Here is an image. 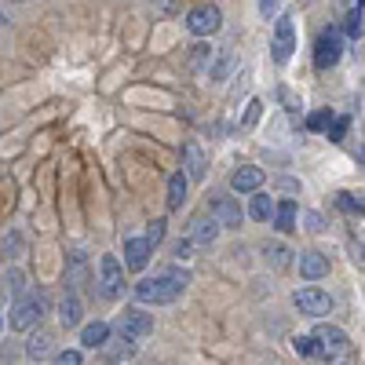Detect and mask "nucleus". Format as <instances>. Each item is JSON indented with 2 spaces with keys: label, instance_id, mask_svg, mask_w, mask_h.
<instances>
[{
  "label": "nucleus",
  "instance_id": "obj_1",
  "mask_svg": "<svg viewBox=\"0 0 365 365\" xmlns=\"http://www.w3.org/2000/svg\"><path fill=\"white\" fill-rule=\"evenodd\" d=\"M187 285H190L187 270H165V274H158V278H143L135 285V299L139 303H175Z\"/></svg>",
  "mask_w": 365,
  "mask_h": 365
},
{
  "label": "nucleus",
  "instance_id": "obj_2",
  "mask_svg": "<svg viewBox=\"0 0 365 365\" xmlns=\"http://www.w3.org/2000/svg\"><path fill=\"white\" fill-rule=\"evenodd\" d=\"M311 340H314V354H322L325 361H340V358L351 351L347 332H344V329H336V325H318Z\"/></svg>",
  "mask_w": 365,
  "mask_h": 365
},
{
  "label": "nucleus",
  "instance_id": "obj_3",
  "mask_svg": "<svg viewBox=\"0 0 365 365\" xmlns=\"http://www.w3.org/2000/svg\"><path fill=\"white\" fill-rule=\"evenodd\" d=\"M340 55H344V34H340L336 26L322 29L318 44H314V66H318V70H329V66L340 63Z\"/></svg>",
  "mask_w": 365,
  "mask_h": 365
},
{
  "label": "nucleus",
  "instance_id": "obj_4",
  "mask_svg": "<svg viewBox=\"0 0 365 365\" xmlns=\"http://www.w3.org/2000/svg\"><path fill=\"white\" fill-rule=\"evenodd\" d=\"M99 292L106 296V299H117L120 292H125V267H120V259L117 256H103L99 259Z\"/></svg>",
  "mask_w": 365,
  "mask_h": 365
},
{
  "label": "nucleus",
  "instance_id": "obj_5",
  "mask_svg": "<svg viewBox=\"0 0 365 365\" xmlns=\"http://www.w3.org/2000/svg\"><path fill=\"white\" fill-rule=\"evenodd\" d=\"M270 51H274V63H278V66H285L289 58H292V51H296V29H292V19H289V15H278Z\"/></svg>",
  "mask_w": 365,
  "mask_h": 365
},
{
  "label": "nucleus",
  "instance_id": "obj_6",
  "mask_svg": "<svg viewBox=\"0 0 365 365\" xmlns=\"http://www.w3.org/2000/svg\"><path fill=\"white\" fill-rule=\"evenodd\" d=\"M220 22H223V15H220V8L216 4H197L190 15H187V29L194 37H212L220 29Z\"/></svg>",
  "mask_w": 365,
  "mask_h": 365
},
{
  "label": "nucleus",
  "instance_id": "obj_7",
  "mask_svg": "<svg viewBox=\"0 0 365 365\" xmlns=\"http://www.w3.org/2000/svg\"><path fill=\"white\" fill-rule=\"evenodd\" d=\"M41 318H44V299L41 296H26V299L15 303V311H11V329L26 332V329H34Z\"/></svg>",
  "mask_w": 365,
  "mask_h": 365
},
{
  "label": "nucleus",
  "instance_id": "obj_8",
  "mask_svg": "<svg viewBox=\"0 0 365 365\" xmlns=\"http://www.w3.org/2000/svg\"><path fill=\"white\" fill-rule=\"evenodd\" d=\"M292 303L303 311V314H311V318H322V314H329L332 311V296L329 292H322V289H314V285H307V289H299L296 296H292Z\"/></svg>",
  "mask_w": 365,
  "mask_h": 365
},
{
  "label": "nucleus",
  "instance_id": "obj_9",
  "mask_svg": "<svg viewBox=\"0 0 365 365\" xmlns=\"http://www.w3.org/2000/svg\"><path fill=\"white\" fill-rule=\"evenodd\" d=\"M117 329H120V336H128V340H135V344H139L143 336H150V332H154V318L143 314L139 307H132V311L120 314Z\"/></svg>",
  "mask_w": 365,
  "mask_h": 365
},
{
  "label": "nucleus",
  "instance_id": "obj_10",
  "mask_svg": "<svg viewBox=\"0 0 365 365\" xmlns=\"http://www.w3.org/2000/svg\"><path fill=\"white\" fill-rule=\"evenodd\" d=\"M208 216L220 223V230H223V227H227V230H237V227H241V208H237L234 197H212V201H208Z\"/></svg>",
  "mask_w": 365,
  "mask_h": 365
},
{
  "label": "nucleus",
  "instance_id": "obj_11",
  "mask_svg": "<svg viewBox=\"0 0 365 365\" xmlns=\"http://www.w3.org/2000/svg\"><path fill=\"white\" fill-rule=\"evenodd\" d=\"M216 237H220V223L212 220V216H194V220H190L187 241H190L194 249H208V245H216Z\"/></svg>",
  "mask_w": 365,
  "mask_h": 365
},
{
  "label": "nucleus",
  "instance_id": "obj_12",
  "mask_svg": "<svg viewBox=\"0 0 365 365\" xmlns=\"http://www.w3.org/2000/svg\"><path fill=\"white\" fill-rule=\"evenodd\" d=\"M99 351H103V358H106L110 365H120V361H132V358H135L139 344L128 340V336H117V340H106Z\"/></svg>",
  "mask_w": 365,
  "mask_h": 365
},
{
  "label": "nucleus",
  "instance_id": "obj_13",
  "mask_svg": "<svg viewBox=\"0 0 365 365\" xmlns=\"http://www.w3.org/2000/svg\"><path fill=\"white\" fill-rule=\"evenodd\" d=\"M230 187H234L237 194H256V190L263 187V172H259L256 165H245V168H237V172L230 175Z\"/></svg>",
  "mask_w": 365,
  "mask_h": 365
},
{
  "label": "nucleus",
  "instance_id": "obj_14",
  "mask_svg": "<svg viewBox=\"0 0 365 365\" xmlns=\"http://www.w3.org/2000/svg\"><path fill=\"white\" fill-rule=\"evenodd\" d=\"M150 252H154V249L146 245V237H128L125 241V267L128 270H143L150 263Z\"/></svg>",
  "mask_w": 365,
  "mask_h": 365
},
{
  "label": "nucleus",
  "instance_id": "obj_15",
  "mask_svg": "<svg viewBox=\"0 0 365 365\" xmlns=\"http://www.w3.org/2000/svg\"><path fill=\"white\" fill-rule=\"evenodd\" d=\"M299 274H303L307 282L325 278V274H329V256H322V252H303V256H299Z\"/></svg>",
  "mask_w": 365,
  "mask_h": 365
},
{
  "label": "nucleus",
  "instance_id": "obj_16",
  "mask_svg": "<svg viewBox=\"0 0 365 365\" xmlns=\"http://www.w3.org/2000/svg\"><path fill=\"white\" fill-rule=\"evenodd\" d=\"M106 340H110V325H106V322H91V325H84V329H81V344H84V347H91V351L103 347Z\"/></svg>",
  "mask_w": 365,
  "mask_h": 365
},
{
  "label": "nucleus",
  "instance_id": "obj_17",
  "mask_svg": "<svg viewBox=\"0 0 365 365\" xmlns=\"http://www.w3.org/2000/svg\"><path fill=\"white\" fill-rule=\"evenodd\" d=\"M296 216H299V212H296V201H282L278 208H274V227H278L282 234H289V230H296Z\"/></svg>",
  "mask_w": 365,
  "mask_h": 365
},
{
  "label": "nucleus",
  "instance_id": "obj_18",
  "mask_svg": "<svg viewBox=\"0 0 365 365\" xmlns=\"http://www.w3.org/2000/svg\"><path fill=\"white\" fill-rule=\"evenodd\" d=\"M182 161H187V179H205V158H201L197 143L182 146Z\"/></svg>",
  "mask_w": 365,
  "mask_h": 365
},
{
  "label": "nucleus",
  "instance_id": "obj_19",
  "mask_svg": "<svg viewBox=\"0 0 365 365\" xmlns=\"http://www.w3.org/2000/svg\"><path fill=\"white\" fill-rule=\"evenodd\" d=\"M58 322H63V329L81 325V299L77 296H66L63 303H58Z\"/></svg>",
  "mask_w": 365,
  "mask_h": 365
},
{
  "label": "nucleus",
  "instance_id": "obj_20",
  "mask_svg": "<svg viewBox=\"0 0 365 365\" xmlns=\"http://www.w3.org/2000/svg\"><path fill=\"white\" fill-rule=\"evenodd\" d=\"M187 175L182 172H175L172 179H168V208H182V201H187Z\"/></svg>",
  "mask_w": 365,
  "mask_h": 365
},
{
  "label": "nucleus",
  "instance_id": "obj_21",
  "mask_svg": "<svg viewBox=\"0 0 365 365\" xmlns=\"http://www.w3.org/2000/svg\"><path fill=\"white\" fill-rule=\"evenodd\" d=\"M263 256H267V263H270L274 270H285V267L292 263V252H289L285 245H263Z\"/></svg>",
  "mask_w": 365,
  "mask_h": 365
},
{
  "label": "nucleus",
  "instance_id": "obj_22",
  "mask_svg": "<svg viewBox=\"0 0 365 365\" xmlns=\"http://www.w3.org/2000/svg\"><path fill=\"white\" fill-rule=\"evenodd\" d=\"M48 351H51V336H48V332L29 336V344H26V354H29V358H48Z\"/></svg>",
  "mask_w": 365,
  "mask_h": 365
},
{
  "label": "nucleus",
  "instance_id": "obj_23",
  "mask_svg": "<svg viewBox=\"0 0 365 365\" xmlns=\"http://www.w3.org/2000/svg\"><path fill=\"white\" fill-rule=\"evenodd\" d=\"M270 212H274V205H270V197H263V194H256V197H252V205H249V216H252L256 223H267V220H270Z\"/></svg>",
  "mask_w": 365,
  "mask_h": 365
},
{
  "label": "nucleus",
  "instance_id": "obj_24",
  "mask_svg": "<svg viewBox=\"0 0 365 365\" xmlns=\"http://www.w3.org/2000/svg\"><path fill=\"white\" fill-rule=\"evenodd\" d=\"M347 125H351V117H332V120H329V128H325L329 139H332V143H340V139L347 135Z\"/></svg>",
  "mask_w": 365,
  "mask_h": 365
},
{
  "label": "nucleus",
  "instance_id": "obj_25",
  "mask_svg": "<svg viewBox=\"0 0 365 365\" xmlns=\"http://www.w3.org/2000/svg\"><path fill=\"white\" fill-rule=\"evenodd\" d=\"M165 227H168L165 220H154V223H150V230H146V245H150V249L165 241Z\"/></svg>",
  "mask_w": 365,
  "mask_h": 365
},
{
  "label": "nucleus",
  "instance_id": "obj_26",
  "mask_svg": "<svg viewBox=\"0 0 365 365\" xmlns=\"http://www.w3.org/2000/svg\"><path fill=\"white\" fill-rule=\"evenodd\" d=\"M329 120H332V110H318V113L307 117V128H311V132H325Z\"/></svg>",
  "mask_w": 365,
  "mask_h": 365
},
{
  "label": "nucleus",
  "instance_id": "obj_27",
  "mask_svg": "<svg viewBox=\"0 0 365 365\" xmlns=\"http://www.w3.org/2000/svg\"><path fill=\"white\" fill-rule=\"evenodd\" d=\"M347 37L361 41V8H354V11L347 15Z\"/></svg>",
  "mask_w": 365,
  "mask_h": 365
},
{
  "label": "nucleus",
  "instance_id": "obj_28",
  "mask_svg": "<svg viewBox=\"0 0 365 365\" xmlns=\"http://www.w3.org/2000/svg\"><path fill=\"white\" fill-rule=\"evenodd\" d=\"M292 347H296V354H299V358H311V354H314V340H311V336H296V340H292Z\"/></svg>",
  "mask_w": 365,
  "mask_h": 365
},
{
  "label": "nucleus",
  "instance_id": "obj_29",
  "mask_svg": "<svg viewBox=\"0 0 365 365\" xmlns=\"http://www.w3.org/2000/svg\"><path fill=\"white\" fill-rule=\"evenodd\" d=\"M336 205L347 208V212H358V216H361V197H354V194H336Z\"/></svg>",
  "mask_w": 365,
  "mask_h": 365
},
{
  "label": "nucleus",
  "instance_id": "obj_30",
  "mask_svg": "<svg viewBox=\"0 0 365 365\" xmlns=\"http://www.w3.org/2000/svg\"><path fill=\"white\" fill-rule=\"evenodd\" d=\"M55 365H81V351H63L55 358Z\"/></svg>",
  "mask_w": 365,
  "mask_h": 365
},
{
  "label": "nucleus",
  "instance_id": "obj_31",
  "mask_svg": "<svg viewBox=\"0 0 365 365\" xmlns=\"http://www.w3.org/2000/svg\"><path fill=\"white\" fill-rule=\"evenodd\" d=\"M190 256H194V245H190L187 237H182L179 245H175V259H190Z\"/></svg>",
  "mask_w": 365,
  "mask_h": 365
},
{
  "label": "nucleus",
  "instance_id": "obj_32",
  "mask_svg": "<svg viewBox=\"0 0 365 365\" xmlns=\"http://www.w3.org/2000/svg\"><path fill=\"white\" fill-rule=\"evenodd\" d=\"M278 8H282V0H259V11L270 19V15H278Z\"/></svg>",
  "mask_w": 365,
  "mask_h": 365
},
{
  "label": "nucleus",
  "instance_id": "obj_33",
  "mask_svg": "<svg viewBox=\"0 0 365 365\" xmlns=\"http://www.w3.org/2000/svg\"><path fill=\"white\" fill-rule=\"evenodd\" d=\"M8 289H11L15 296L22 292V274H19V270H11V274H8Z\"/></svg>",
  "mask_w": 365,
  "mask_h": 365
},
{
  "label": "nucleus",
  "instance_id": "obj_34",
  "mask_svg": "<svg viewBox=\"0 0 365 365\" xmlns=\"http://www.w3.org/2000/svg\"><path fill=\"white\" fill-rule=\"evenodd\" d=\"M259 110H263V106H259V99H252V103H249V113H245V125H256Z\"/></svg>",
  "mask_w": 365,
  "mask_h": 365
},
{
  "label": "nucleus",
  "instance_id": "obj_35",
  "mask_svg": "<svg viewBox=\"0 0 365 365\" xmlns=\"http://www.w3.org/2000/svg\"><path fill=\"white\" fill-rule=\"evenodd\" d=\"M307 223H311L307 230H322V216H307Z\"/></svg>",
  "mask_w": 365,
  "mask_h": 365
},
{
  "label": "nucleus",
  "instance_id": "obj_36",
  "mask_svg": "<svg viewBox=\"0 0 365 365\" xmlns=\"http://www.w3.org/2000/svg\"><path fill=\"white\" fill-rule=\"evenodd\" d=\"M15 4H26V0H15Z\"/></svg>",
  "mask_w": 365,
  "mask_h": 365
},
{
  "label": "nucleus",
  "instance_id": "obj_37",
  "mask_svg": "<svg viewBox=\"0 0 365 365\" xmlns=\"http://www.w3.org/2000/svg\"><path fill=\"white\" fill-rule=\"evenodd\" d=\"M0 26H4V15H0Z\"/></svg>",
  "mask_w": 365,
  "mask_h": 365
},
{
  "label": "nucleus",
  "instance_id": "obj_38",
  "mask_svg": "<svg viewBox=\"0 0 365 365\" xmlns=\"http://www.w3.org/2000/svg\"><path fill=\"white\" fill-rule=\"evenodd\" d=\"M0 329H4V322H0Z\"/></svg>",
  "mask_w": 365,
  "mask_h": 365
},
{
  "label": "nucleus",
  "instance_id": "obj_39",
  "mask_svg": "<svg viewBox=\"0 0 365 365\" xmlns=\"http://www.w3.org/2000/svg\"><path fill=\"white\" fill-rule=\"evenodd\" d=\"M358 8H361V0H358Z\"/></svg>",
  "mask_w": 365,
  "mask_h": 365
}]
</instances>
